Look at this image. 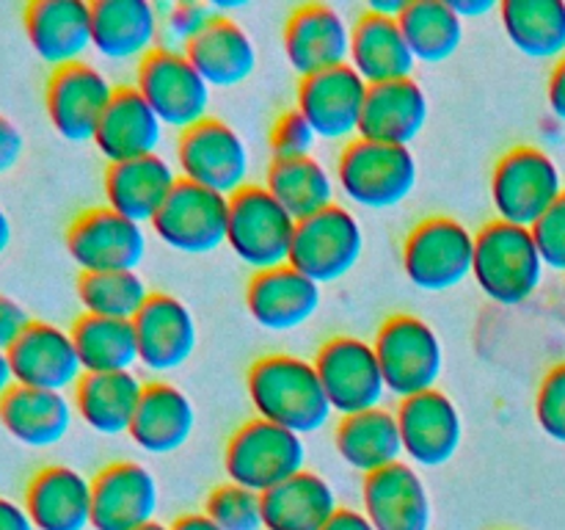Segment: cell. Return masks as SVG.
<instances>
[{
	"label": "cell",
	"instance_id": "obj_1",
	"mask_svg": "<svg viewBox=\"0 0 565 530\" xmlns=\"http://www.w3.org/2000/svg\"><path fill=\"white\" fill-rule=\"evenodd\" d=\"M246 390L259 420L298 436L318 434L334 417L315 364L296 353L276 351L254 359L246 373Z\"/></svg>",
	"mask_w": 565,
	"mask_h": 530
},
{
	"label": "cell",
	"instance_id": "obj_45",
	"mask_svg": "<svg viewBox=\"0 0 565 530\" xmlns=\"http://www.w3.org/2000/svg\"><path fill=\"white\" fill-rule=\"evenodd\" d=\"M315 141H318V136H315V130L298 108L281 110L274 125H270V152H274V160L309 158Z\"/></svg>",
	"mask_w": 565,
	"mask_h": 530
},
{
	"label": "cell",
	"instance_id": "obj_49",
	"mask_svg": "<svg viewBox=\"0 0 565 530\" xmlns=\"http://www.w3.org/2000/svg\"><path fill=\"white\" fill-rule=\"evenodd\" d=\"M546 103H550L552 114L565 121V55L557 61L550 75V83H546Z\"/></svg>",
	"mask_w": 565,
	"mask_h": 530
},
{
	"label": "cell",
	"instance_id": "obj_24",
	"mask_svg": "<svg viewBox=\"0 0 565 530\" xmlns=\"http://www.w3.org/2000/svg\"><path fill=\"white\" fill-rule=\"evenodd\" d=\"M92 47L116 64H141L160 50L158 6L149 0H94Z\"/></svg>",
	"mask_w": 565,
	"mask_h": 530
},
{
	"label": "cell",
	"instance_id": "obj_4",
	"mask_svg": "<svg viewBox=\"0 0 565 530\" xmlns=\"http://www.w3.org/2000/svg\"><path fill=\"white\" fill-rule=\"evenodd\" d=\"M565 197V180L555 158L533 144L511 147L491 171V204L497 219L530 230Z\"/></svg>",
	"mask_w": 565,
	"mask_h": 530
},
{
	"label": "cell",
	"instance_id": "obj_28",
	"mask_svg": "<svg viewBox=\"0 0 565 530\" xmlns=\"http://www.w3.org/2000/svg\"><path fill=\"white\" fill-rule=\"evenodd\" d=\"M196 431V409L180 386L149 381L132 417L130 439L149 456H171L191 442Z\"/></svg>",
	"mask_w": 565,
	"mask_h": 530
},
{
	"label": "cell",
	"instance_id": "obj_6",
	"mask_svg": "<svg viewBox=\"0 0 565 530\" xmlns=\"http://www.w3.org/2000/svg\"><path fill=\"white\" fill-rule=\"evenodd\" d=\"M307 469L303 436L279 428L268 420H246L224 447V473L230 484L265 495Z\"/></svg>",
	"mask_w": 565,
	"mask_h": 530
},
{
	"label": "cell",
	"instance_id": "obj_16",
	"mask_svg": "<svg viewBox=\"0 0 565 530\" xmlns=\"http://www.w3.org/2000/svg\"><path fill=\"white\" fill-rule=\"evenodd\" d=\"M395 417L408 464L436 469L456 458L463 442V420L452 398L439 386L397 403Z\"/></svg>",
	"mask_w": 565,
	"mask_h": 530
},
{
	"label": "cell",
	"instance_id": "obj_37",
	"mask_svg": "<svg viewBox=\"0 0 565 530\" xmlns=\"http://www.w3.org/2000/svg\"><path fill=\"white\" fill-rule=\"evenodd\" d=\"M500 20L508 42L527 59L557 64L565 55L563 0H505Z\"/></svg>",
	"mask_w": 565,
	"mask_h": 530
},
{
	"label": "cell",
	"instance_id": "obj_30",
	"mask_svg": "<svg viewBox=\"0 0 565 530\" xmlns=\"http://www.w3.org/2000/svg\"><path fill=\"white\" fill-rule=\"evenodd\" d=\"M75 423V406L64 392L33 390L14 384L0 398V425L20 445L44 451L70 434Z\"/></svg>",
	"mask_w": 565,
	"mask_h": 530
},
{
	"label": "cell",
	"instance_id": "obj_35",
	"mask_svg": "<svg viewBox=\"0 0 565 530\" xmlns=\"http://www.w3.org/2000/svg\"><path fill=\"white\" fill-rule=\"evenodd\" d=\"M334 447L342 462L362 473L364 478L403 462V442L395 412L381 406L340 417L334 428Z\"/></svg>",
	"mask_w": 565,
	"mask_h": 530
},
{
	"label": "cell",
	"instance_id": "obj_46",
	"mask_svg": "<svg viewBox=\"0 0 565 530\" xmlns=\"http://www.w3.org/2000/svg\"><path fill=\"white\" fill-rule=\"evenodd\" d=\"M530 232H533V241L541 259H544V268L565 274V197L555 204V208L546 210V213L530 226Z\"/></svg>",
	"mask_w": 565,
	"mask_h": 530
},
{
	"label": "cell",
	"instance_id": "obj_3",
	"mask_svg": "<svg viewBox=\"0 0 565 530\" xmlns=\"http://www.w3.org/2000/svg\"><path fill=\"white\" fill-rule=\"evenodd\" d=\"M417 158L408 147L353 138L337 160V186L342 197L364 210H392L417 188Z\"/></svg>",
	"mask_w": 565,
	"mask_h": 530
},
{
	"label": "cell",
	"instance_id": "obj_34",
	"mask_svg": "<svg viewBox=\"0 0 565 530\" xmlns=\"http://www.w3.org/2000/svg\"><path fill=\"white\" fill-rule=\"evenodd\" d=\"M143 381L136 373H86L72 390L75 414L99 436L130 434L132 417L143 395Z\"/></svg>",
	"mask_w": 565,
	"mask_h": 530
},
{
	"label": "cell",
	"instance_id": "obj_22",
	"mask_svg": "<svg viewBox=\"0 0 565 530\" xmlns=\"http://www.w3.org/2000/svg\"><path fill=\"white\" fill-rule=\"evenodd\" d=\"M28 44L53 70L86 61L92 47V3L86 0H33L22 11Z\"/></svg>",
	"mask_w": 565,
	"mask_h": 530
},
{
	"label": "cell",
	"instance_id": "obj_36",
	"mask_svg": "<svg viewBox=\"0 0 565 530\" xmlns=\"http://www.w3.org/2000/svg\"><path fill=\"white\" fill-rule=\"evenodd\" d=\"M340 511L334 489L323 475L303 469L263 495L265 530H323Z\"/></svg>",
	"mask_w": 565,
	"mask_h": 530
},
{
	"label": "cell",
	"instance_id": "obj_10",
	"mask_svg": "<svg viewBox=\"0 0 565 530\" xmlns=\"http://www.w3.org/2000/svg\"><path fill=\"white\" fill-rule=\"evenodd\" d=\"M177 174L193 186L235 197L248 186L252 155L241 132L226 121L207 116L177 138Z\"/></svg>",
	"mask_w": 565,
	"mask_h": 530
},
{
	"label": "cell",
	"instance_id": "obj_38",
	"mask_svg": "<svg viewBox=\"0 0 565 530\" xmlns=\"http://www.w3.org/2000/svg\"><path fill=\"white\" fill-rule=\"evenodd\" d=\"M263 186L296 221L312 219L337 204L334 177L318 158L270 160Z\"/></svg>",
	"mask_w": 565,
	"mask_h": 530
},
{
	"label": "cell",
	"instance_id": "obj_53",
	"mask_svg": "<svg viewBox=\"0 0 565 530\" xmlns=\"http://www.w3.org/2000/svg\"><path fill=\"white\" fill-rule=\"evenodd\" d=\"M171 530H221V528L204 511H193V513H182V517L171 524Z\"/></svg>",
	"mask_w": 565,
	"mask_h": 530
},
{
	"label": "cell",
	"instance_id": "obj_54",
	"mask_svg": "<svg viewBox=\"0 0 565 530\" xmlns=\"http://www.w3.org/2000/svg\"><path fill=\"white\" fill-rule=\"evenodd\" d=\"M408 0H370L367 9L370 14H379V17H392V20H397V17L403 14V9H406Z\"/></svg>",
	"mask_w": 565,
	"mask_h": 530
},
{
	"label": "cell",
	"instance_id": "obj_47",
	"mask_svg": "<svg viewBox=\"0 0 565 530\" xmlns=\"http://www.w3.org/2000/svg\"><path fill=\"white\" fill-rule=\"evenodd\" d=\"M28 324H31L28 309L11 296L0 293V351H9L17 342V337L28 329Z\"/></svg>",
	"mask_w": 565,
	"mask_h": 530
},
{
	"label": "cell",
	"instance_id": "obj_56",
	"mask_svg": "<svg viewBox=\"0 0 565 530\" xmlns=\"http://www.w3.org/2000/svg\"><path fill=\"white\" fill-rule=\"evenodd\" d=\"M14 386V375H11V364H9V357H6L3 351H0V398L6 395V392Z\"/></svg>",
	"mask_w": 565,
	"mask_h": 530
},
{
	"label": "cell",
	"instance_id": "obj_17",
	"mask_svg": "<svg viewBox=\"0 0 565 530\" xmlns=\"http://www.w3.org/2000/svg\"><path fill=\"white\" fill-rule=\"evenodd\" d=\"M370 86L353 72L351 64L337 70L301 77L296 94V108L323 141H348L359 138L364 99Z\"/></svg>",
	"mask_w": 565,
	"mask_h": 530
},
{
	"label": "cell",
	"instance_id": "obj_52",
	"mask_svg": "<svg viewBox=\"0 0 565 530\" xmlns=\"http://www.w3.org/2000/svg\"><path fill=\"white\" fill-rule=\"evenodd\" d=\"M450 6H452V9H456V14L461 17L463 22L475 20V17L491 14V11H494V9H500V6H497L494 0H450Z\"/></svg>",
	"mask_w": 565,
	"mask_h": 530
},
{
	"label": "cell",
	"instance_id": "obj_39",
	"mask_svg": "<svg viewBox=\"0 0 565 530\" xmlns=\"http://www.w3.org/2000/svg\"><path fill=\"white\" fill-rule=\"evenodd\" d=\"M72 340H75L77 357H81L83 373H130L138 364V342L132 320H114L86 315L72 324Z\"/></svg>",
	"mask_w": 565,
	"mask_h": 530
},
{
	"label": "cell",
	"instance_id": "obj_51",
	"mask_svg": "<svg viewBox=\"0 0 565 530\" xmlns=\"http://www.w3.org/2000/svg\"><path fill=\"white\" fill-rule=\"evenodd\" d=\"M323 530H375L373 522L367 519V513L362 508H342L329 519Z\"/></svg>",
	"mask_w": 565,
	"mask_h": 530
},
{
	"label": "cell",
	"instance_id": "obj_31",
	"mask_svg": "<svg viewBox=\"0 0 565 530\" xmlns=\"http://www.w3.org/2000/svg\"><path fill=\"white\" fill-rule=\"evenodd\" d=\"M177 182L180 174L163 155L114 163L105 171V204L125 219L152 224Z\"/></svg>",
	"mask_w": 565,
	"mask_h": 530
},
{
	"label": "cell",
	"instance_id": "obj_48",
	"mask_svg": "<svg viewBox=\"0 0 565 530\" xmlns=\"http://www.w3.org/2000/svg\"><path fill=\"white\" fill-rule=\"evenodd\" d=\"M22 152H25V138H22L20 127L0 114V177L9 174L17 163H20Z\"/></svg>",
	"mask_w": 565,
	"mask_h": 530
},
{
	"label": "cell",
	"instance_id": "obj_9",
	"mask_svg": "<svg viewBox=\"0 0 565 530\" xmlns=\"http://www.w3.org/2000/svg\"><path fill=\"white\" fill-rule=\"evenodd\" d=\"M326 398L340 417L384 406L386 390L373 342L353 335L329 337L312 359Z\"/></svg>",
	"mask_w": 565,
	"mask_h": 530
},
{
	"label": "cell",
	"instance_id": "obj_50",
	"mask_svg": "<svg viewBox=\"0 0 565 530\" xmlns=\"http://www.w3.org/2000/svg\"><path fill=\"white\" fill-rule=\"evenodd\" d=\"M0 530H36L25 506L0 495Z\"/></svg>",
	"mask_w": 565,
	"mask_h": 530
},
{
	"label": "cell",
	"instance_id": "obj_21",
	"mask_svg": "<svg viewBox=\"0 0 565 530\" xmlns=\"http://www.w3.org/2000/svg\"><path fill=\"white\" fill-rule=\"evenodd\" d=\"M138 342V362L149 373H171L196 353V318L180 298L152 293L132 320Z\"/></svg>",
	"mask_w": 565,
	"mask_h": 530
},
{
	"label": "cell",
	"instance_id": "obj_18",
	"mask_svg": "<svg viewBox=\"0 0 565 530\" xmlns=\"http://www.w3.org/2000/svg\"><path fill=\"white\" fill-rule=\"evenodd\" d=\"M6 357H9L14 384L33 386V390L66 395L86 375L72 331L47 320H31L14 346L6 351Z\"/></svg>",
	"mask_w": 565,
	"mask_h": 530
},
{
	"label": "cell",
	"instance_id": "obj_40",
	"mask_svg": "<svg viewBox=\"0 0 565 530\" xmlns=\"http://www.w3.org/2000/svg\"><path fill=\"white\" fill-rule=\"evenodd\" d=\"M397 22L414 59L423 64L452 59L463 42V20L450 0H408Z\"/></svg>",
	"mask_w": 565,
	"mask_h": 530
},
{
	"label": "cell",
	"instance_id": "obj_29",
	"mask_svg": "<svg viewBox=\"0 0 565 530\" xmlns=\"http://www.w3.org/2000/svg\"><path fill=\"white\" fill-rule=\"evenodd\" d=\"M428 114V94L414 77L370 86L362 121H359V138L392 144V147H408L425 130Z\"/></svg>",
	"mask_w": 565,
	"mask_h": 530
},
{
	"label": "cell",
	"instance_id": "obj_8",
	"mask_svg": "<svg viewBox=\"0 0 565 530\" xmlns=\"http://www.w3.org/2000/svg\"><path fill=\"white\" fill-rule=\"evenodd\" d=\"M401 257L417 290L447 293L472 276L475 232L452 215H428L412 226Z\"/></svg>",
	"mask_w": 565,
	"mask_h": 530
},
{
	"label": "cell",
	"instance_id": "obj_43",
	"mask_svg": "<svg viewBox=\"0 0 565 530\" xmlns=\"http://www.w3.org/2000/svg\"><path fill=\"white\" fill-rule=\"evenodd\" d=\"M158 6L160 11V47L180 50L185 53L188 44L218 17L213 3H202V0H182V3Z\"/></svg>",
	"mask_w": 565,
	"mask_h": 530
},
{
	"label": "cell",
	"instance_id": "obj_26",
	"mask_svg": "<svg viewBox=\"0 0 565 530\" xmlns=\"http://www.w3.org/2000/svg\"><path fill=\"white\" fill-rule=\"evenodd\" d=\"M362 511L375 530H430V497L419 469L397 462L364 478Z\"/></svg>",
	"mask_w": 565,
	"mask_h": 530
},
{
	"label": "cell",
	"instance_id": "obj_42",
	"mask_svg": "<svg viewBox=\"0 0 565 530\" xmlns=\"http://www.w3.org/2000/svg\"><path fill=\"white\" fill-rule=\"evenodd\" d=\"M204 513L221 530H265L263 495L237 484H221L204 500Z\"/></svg>",
	"mask_w": 565,
	"mask_h": 530
},
{
	"label": "cell",
	"instance_id": "obj_55",
	"mask_svg": "<svg viewBox=\"0 0 565 530\" xmlns=\"http://www.w3.org/2000/svg\"><path fill=\"white\" fill-rule=\"evenodd\" d=\"M11 237H14V230H11V219L3 208H0V257L9 252Z\"/></svg>",
	"mask_w": 565,
	"mask_h": 530
},
{
	"label": "cell",
	"instance_id": "obj_12",
	"mask_svg": "<svg viewBox=\"0 0 565 530\" xmlns=\"http://www.w3.org/2000/svg\"><path fill=\"white\" fill-rule=\"evenodd\" d=\"M136 88L163 127L185 132L207 119L210 86L180 50H154L138 64Z\"/></svg>",
	"mask_w": 565,
	"mask_h": 530
},
{
	"label": "cell",
	"instance_id": "obj_23",
	"mask_svg": "<svg viewBox=\"0 0 565 530\" xmlns=\"http://www.w3.org/2000/svg\"><path fill=\"white\" fill-rule=\"evenodd\" d=\"M323 293L318 282L292 265L259 271L248 279L246 309L265 331H292L318 315Z\"/></svg>",
	"mask_w": 565,
	"mask_h": 530
},
{
	"label": "cell",
	"instance_id": "obj_13",
	"mask_svg": "<svg viewBox=\"0 0 565 530\" xmlns=\"http://www.w3.org/2000/svg\"><path fill=\"white\" fill-rule=\"evenodd\" d=\"M66 252L81 274L138 271L147 254V232L108 204L77 213L66 226Z\"/></svg>",
	"mask_w": 565,
	"mask_h": 530
},
{
	"label": "cell",
	"instance_id": "obj_41",
	"mask_svg": "<svg viewBox=\"0 0 565 530\" xmlns=\"http://www.w3.org/2000/svg\"><path fill=\"white\" fill-rule=\"evenodd\" d=\"M152 290L138 271H110V274H81L77 298L86 315L114 320H136Z\"/></svg>",
	"mask_w": 565,
	"mask_h": 530
},
{
	"label": "cell",
	"instance_id": "obj_11",
	"mask_svg": "<svg viewBox=\"0 0 565 530\" xmlns=\"http://www.w3.org/2000/svg\"><path fill=\"white\" fill-rule=\"evenodd\" d=\"M364 252V232L345 204H331L323 213L296 224L290 263L303 276L323 285L345 279Z\"/></svg>",
	"mask_w": 565,
	"mask_h": 530
},
{
	"label": "cell",
	"instance_id": "obj_2",
	"mask_svg": "<svg viewBox=\"0 0 565 530\" xmlns=\"http://www.w3.org/2000/svg\"><path fill=\"white\" fill-rule=\"evenodd\" d=\"M472 276L486 298L500 307L530 301L544 279V259L535 248L533 232L494 219L475 232Z\"/></svg>",
	"mask_w": 565,
	"mask_h": 530
},
{
	"label": "cell",
	"instance_id": "obj_14",
	"mask_svg": "<svg viewBox=\"0 0 565 530\" xmlns=\"http://www.w3.org/2000/svg\"><path fill=\"white\" fill-rule=\"evenodd\" d=\"M230 197L180 180L152 219L160 243L180 254H210L226 246Z\"/></svg>",
	"mask_w": 565,
	"mask_h": 530
},
{
	"label": "cell",
	"instance_id": "obj_19",
	"mask_svg": "<svg viewBox=\"0 0 565 530\" xmlns=\"http://www.w3.org/2000/svg\"><path fill=\"white\" fill-rule=\"evenodd\" d=\"M160 489L141 462H110L92 478V530H138L154 522Z\"/></svg>",
	"mask_w": 565,
	"mask_h": 530
},
{
	"label": "cell",
	"instance_id": "obj_7",
	"mask_svg": "<svg viewBox=\"0 0 565 530\" xmlns=\"http://www.w3.org/2000/svg\"><path fill=\"white\" fill-rule=\"evenodd\" d=\"M296 224L298 221L270 197L268 188L248 182L230 197L226 246L254 274L279 268L290 263Z\"/></svg>",
	"mask_w": 565,
	"mask_h": 530
},
{
	"label": "cell",
	"instance_id": "obj_5",
	"mask_svg": "<svg viewBox=\"0 0 565 530\" xmlns=\"http://www.w3.org/2000/svg\"><path fill=\"white\" fill-rule=\"evenodd\" d=\"M373 348L390 395L406 401L436 390L445 370V346L423 318L408 312L390 315L375 331Z\"/></svg>",
	"mask_w": 565,
	"mask_h": 530
},
{
	"label": "cell",
	"instance_id": "obj_20",
	"mask_svg": "<svg viewBox=\"0 0 565 530\" xmlns=\"http://www.w3.org/2000/svg\"><path fill=\"white\" fill-rule=\"evenodd\" d=\"M353 25L329 3H303L292 9L281 31L285 59L298 77L337 70L351 61Z\"/></svg>",
	"mask_w": 565,
	"mask_h": 530
},
{
	"label": "cell",
	"instance_id": "obj_57",
	"mask_svg": "<svg viewBox=\"0 0 565 530\" xmlns=\"http://www.w3.org/2000/svg\"><path fill=\"white\" fill-rule=\"evenodd\" d=\"M138 530H171V528H169V524H163V522H158V519H154V522L143 524V528H138Z\"/></svg>",
	"mask_w": 565,
	"mask_h": 530
},
{
	"label": "cell",
	"instance_id": "obj_27",
	"mask_svg": "<svg viewBox=\"0 0 565 530\" xmlns=\"http://www.w3.org/2000/svg\"><path fill=\"white\" fill-rule=\"evenodd\" d=\"M163 121L154 116L136 86H116L114 99L94 132V147L110 166L158 155Z\"/></svg>",
	"mask_w": 565,
	"mask_h": 530
},
{
	"label": "cell",
	"instance_id": "obj_44",
	"mask_svg": "<svg viewBox=\"0 0 565 530\" xmlns=\"http://www.w3.org/2000/svg\"><path fill=\"white\" fill-rule=\"evenodd\" d=\"M535 420L552 442L565 445V362L546 370L535 392Z\"/></svg>",
	"mask_w": 565,
	"mask_h": 530
},
{
	"label": "cell",
	"instance_id": "obj_15",
	"mask_svg": "<svg viewBox=\"0 0 565 530\" xmlns=\"http://www.w3.org/2000/svg\"><path fill=\"white\" fill-rule=\"evenodd\" d=\"M116 86L88 61L53 70L44 86V108L53 130L64 141H94Z\"/></svg>",
	"mask_w": 565,
	"mask_h": 530
},
{
	"label": "cell",
	"instance_id": "obj_25",
	"mask_svg": "<svg viewBox=\"0 0 565 530\" xmlns=\"http://www.w3.org/2000/svg\"><path fill=\"white\" fill-rule=\"evenodd\" d=\"M36 530L92 528V480L66 464H47L25 484L22 497Z\"/></svg>",
	"mask_w": 565,
	"mask_h": 530
},
{
	"label": "cell",
	"instance_id": "obj_33",
	"mask_svg": "<svg viewBox=\"0 0 565 530\" xmlns=\"http://www.w3.org/2000/svg\"><path fill=\"white\" fill-rule=\"evenodd\" d=\"M185 55L210 88H232L257 70V47L232 17L218 14L191 44Z\"/></svg>",
	"mask_w": 565,
	"mask_h": 530
},
{
	"label": "cell",
	"instance_id": "obj_32",
	"mask_svg": "<svg viewBox=\"0 0 565 530\" xmlns=\"http://www.w3.org/2000/svg\"><path fill=\"white\" fill-rule=\"evenodd\" d=\"M348 64L367 86H381V83L412 77L417 59H414L412 47L403 36L401 22L364 11L353 22L351 61Z\"/></svg>",
	"mask_w": 565,
	"mask_h": 530
}]
</instances>
